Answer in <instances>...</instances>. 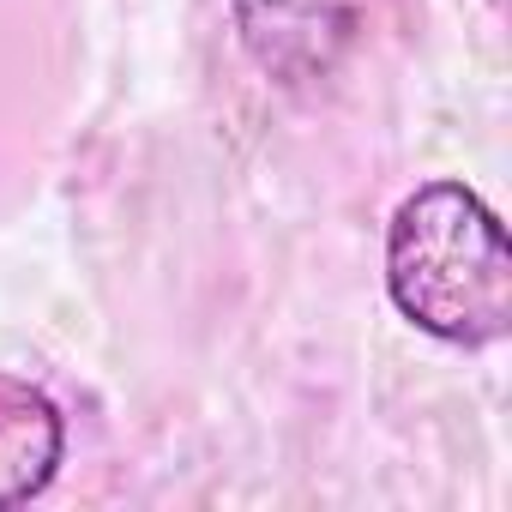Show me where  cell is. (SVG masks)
Returning a JSON list of instances; mask_svg holds the SVG:
<instances>
[{"instance_id": "cell-1", "label": "cell", "mask_w": 512, "mask_h": 512, "mask_svg": "<svg viewBox=\"0 0 512 512\" xmlns=\"http://www.w3.org/2000/svg\"><path fill=\"white\" fill-rule=\"evenodd\" d=\"M386 290L404 320L446 344H494L512 326V253L464 181L416 187L386 235Z\"/></svg>"}, {"instance_id": "cell-2", "label": "cell", "mask_w": 512, "mask_h": 512, "mask_svg": "<svg viewBox=\"0 0 512 512\" xmlns=\"http://www.w3.org/2000/svg\"><path fill=\"white\" fill-rule=\"evenodd\" d=\"M368 0H235V31L253 67L278 85L326 79L362 37Z\"/></svg>"}, {"instance_id": "cell-3", "label": "cell", "mask_w": 512, "mask_h": 512, "mask_svg": "<svg viewBox=\"0 0 512 512\" xmlns=\"http://www.w3.org/2000/svg\"><path fill=\"white\" fill-rule=\"evenodd\" d=\"M61 446H67L61 410L37 386L0 374V506L43 494L61 464Z\"/></svg>"}]
</instances>
